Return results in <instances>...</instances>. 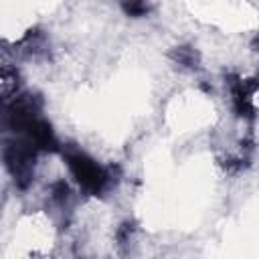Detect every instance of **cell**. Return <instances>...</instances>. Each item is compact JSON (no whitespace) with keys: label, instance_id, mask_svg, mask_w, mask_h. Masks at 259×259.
Masks as SVG:
<instances>
[{"label":"cell","instance_id":"cell-1","mask_svg":"<svg viewBox=\"0 0 259 259\" xmlns=\"http://www.w3.org/2000/svg\"><path fill=\"white\" fill-rule=\"evenodd\" d=\"M59 156L67 168L71 182L77 186L81 194L103 198L115 190L119 182L117 166L101 164L95 156H91L87 150L75 144H63Z\"/></svg>","mask_w":259,"mask_h":259},{"label":"cell","instance_id":"cell-2","mask_svg":"<svg viewBox=\"0 0 259 259\" xmlns=\"http://www.w3.org/2000/svg\"><path fill=\"white\" fill-rule=\"evenodd\" d=\"M172 61L184 71H198L200 69V53L192 45H178L172 49Z\"/></svg>","mask_w":259,"mask_h":259},{"label":"cell","instance_id":"cell-3","mask_svg":"<svg viewBox=\"0 0 259 259\" xmlns=\"http://www.w3.org/2000/svg\"><path fill=\"white\" fill-rule=\"evenodd\" d=\"M119 8L127 18L140 20V18H148L154 10L152 0H119Z\"/></svg>","mask_w":259,"mask_h":259}]
</instances>
